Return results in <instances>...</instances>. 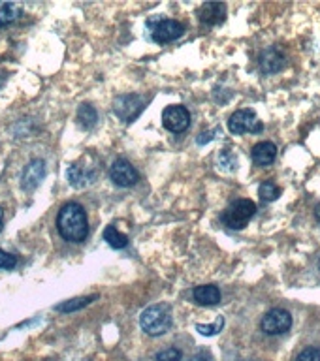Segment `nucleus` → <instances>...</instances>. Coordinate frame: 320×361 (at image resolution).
<instances>
[{
    "label": "nucleus",
    "instance_id": "1a4fd4ad",
    "mask_svg": "<svg viewBox=\"0 0 320 361\" xmlns=\"http://www.w3.org/2000/svg\"><path fill=\"white\" fill-rule=\"evenodd\" d=\"M198 17L208 27L220 25L226 19V4H223V2H206V4L200 6Z\"/></svg>",
    "mask_w": 320,
    "mask_h": 361
},
{
    "label": "nucleus",
    "instance_id": "7ed1b4c3",
    "mask_svg": "<svg viewBox=\"0 0 320 361\" xmlns=\"http://www.w3.org/2000/svg\"><path fill=\"white\" fill-rule=\"evenodd\" d=\"M254 213H256V203L251 200H237L226 207L223 213V222L230 230H243L249 224V220L253 219Z\"/></svg>",
    "mask_w": 320,
    "mask_h": 361
},
{
    "label": "nucleus",
    "instance_id": "f3484780",
    "mask_svg": "<svg viewBox=\"0 0 320 361\" xmlns=\"http://www.w3.org/2000/svg\"><path fill=\"white\" fill-rule=\"evenodd\" d=\"M104 241H107L112 248H124L129 245V237L121 233L115 226H107L104 230Z\"/></svg>",
    "mask_w": 320,
    "mask_h": 361
},
{
    "label": "nucleus",
    "instance_id": "412c9836",
    "mask_svg": "<svg viewBox=\"0 0 320 361\" xmlns=\"http://www.w3.org/2000/svg\"><path fill=\"white\" fill-rule=\"evenodd\" d=\"M223 327H225V318L220 316V318H217V322H215V324H196V331H200L202 335H208V337H211V335H217V333H219Z\"/></svg>",
    "mask_w": 320,
    "mask_h": 361
},
{
    "label": "nucleus",
    "instance_id": "a211bd4d",
    "mask_svg": "<svg viewBox=\"0 0 320 361\" xmlns=\"http://www.w3.org/2000/svg\"><path fill=\"white\" fill-rule=\"evenodd\" d=\"M19 17V6L11 2H0V28L8 27Z\"/></svg>",
    "mask_w": 320,
    "mask_h": 361
},
{
    "label": "nucleus",
    "instance_id": "9d476101",
    "mask_svg": "<svg viewBox=\"0 0 320 361\" xmlns=\"http://www.w3.org/2000/svg\"><path fill=\"white\" fill-rule=\"evenodd\" d=\"M45 177V162L44 160H32V162L28 164L25 171H23L21 177V186L25 190H34L36 186L42 183V179Z\"/></svg>",
    "mask_w": 320,
    "mask_h": 361
},
{
    "label": "nucleus",
    "instance_id": "ddd939ff",
    "mask_svg": "<svg viewBox=\"0 0 320 361\" xmlns=\"http://www.w3.org/2000/svg\"><path fill=\"white\" fill-rule=\"evenodd\" d=\"M192 298L198 305L213 307V305L220 303V290L215 284H202V286L194 288Z\"/></svg>",
    "mask_w": 320,
    "mask_h": 361
},
{
    "label": "nucleus",
    "instance_id": "dca6fc26",
    "mask_svg": "<svg viewBox=\"0 0 320 361\" xmlns=\"http://www.w3.org/2000/svg\"><path fill=\"white\" fill-rule=\"evenodd\" d=\"M78 121L85 130H90L98 121V113L90 104H81L78 109Z\"/></svg>",
    "mask_w": 320,
    "mask_h": 361
},
{
    "label": "nucleus",
    "instance_id": "393cba45",
    "mask_svg": "<svg viewBox=\"0 0 320 361\" xmlns=\"http://www.w3.org/2000/svg\"><path fill=\"white\" fill-rule=\"evenodd\" d=\"M17 265V258L13 254H8L4 252L2 248H0V269H6V271H11L13 267Z\"/></svg>",
    "mask_w": 320,
    "mask_h": 361
},
{
    "label": "nucleus",
    "instance_id": "6ab92c4d",
    "mask_svg": "<svg viewBox=\"0 0 320 361\" xmlns=\"http://www.w3.org/2000/svg\"><path fill=\"white\" fill-rule=\"evenodd\" d=\"M96 295H90V298H78V299H72V301H66V303H61L57 305L55 310L57 312H72V310H78V309H83L90 301H95Z\"/></svg>",
    "mask_w": 320,
    "mask_h": 361
},
{
    "label": "nucleus",
    "instance_id": "b1692460",
    "mask_svg": "<svg viewBox=\"0 0 320 361\" xmlns=\"http://www.w3.org/2000/svg\"><path fill=\"white\" fill-rule=\"evenodd\" d=\"M296 361H320V348L309 346V348L302 350V352L296 355Z\"/></svg>",
    "mask_w": 320,
    "mask_h": 361
},
{
    "label": "nucleus",
    "instance_id": "f03ea898",
    "mask_svg": "<svg viewBox=\"0 0 320 361\" xmlns=\"http://www.w3.org/2000/svg\"><path fill=\"white\" fill-rule=\"evenodd\" d=\"M172 324H174V318H172V309L168 305H151L140 316L141 329L151 337H160L164 333H168L172 329Z\"/></svg>",
    "mask_w": 320,
    "mask_h": 361
},
{
    "label": "nucleus",
    "instance_id": "39448f33",
    "mask_svg": "<svg viewBox=\"0 0 320 361\" xmlns=\"http://www.w3.org/2000/svg\"><path fill=\"white\" fill-rule=\"evenodd\" d=\"M260 327L266 335H283L292 327V316L285 309H271L262 316Z\"/></svg>",
    "mask_w": 320,
    "mask_h": 361
},
{
    "label": "nucleus",
    "instance_id": "f257e3e1",
    "mask_svg": "<svg viewBox=\"0 0 320 361\" xmlns=\"http://www.w3.org/2000/svg\"><path fill=\"white\" fill-rule=\"evenodd\" d=\"M57 230L64 241L83 243L89 235V220L85 209L76 202L64 203L57 216Z\"/></svg>",
    "mask_w": 320,
    "mask_h": 361
},
{
    "label": "nucleus",
    "instance_id": "bb28decb",
    "mask_svg": "<svg viewBox=\"0 0 320 361\" xmlns=\"http://www.w3.org/2000/svg\"><path fill=\"white\" fill-rule=\"evenodd\" d=\"M315 219H316V222L320 224V203L315 207Z\"/></svg>",
    "mask_w": 320,
    "mask_h": 361
},
{
    "label": "nucleus",
    "instance_id": "423d86ee",
    "mask_svg": "<svg viewBox=\"0 0 320 361\" xmlns=\"http://www.w3.org/2000/svg\"><path fill=\"white\" fill-rule=\"evenodd\" d=\"M228 130L236 135L249 134V132H260L262 123L256 117V113L251 111V109H237L228 118Z\"/></svg>",
    "mask_w": 320,
    "mask_h": 361
},
{
    "label": "nucleus",
    "instance_id": "cd10ccee",
    "mask_svg": "<svg viewBox=\"0 0 320 361\" xmlns=\"http://www.w3.org/2000/svg\"><path fill=\"white\" fill-rule=\"evenodd\" d=\"M2 226H4V213H2V209H0V231H2Z\"/></svg>",
    "mask_w": 320,
    "mask_h": 361
},
{
    "label": "nucleus",
    "instance_id": "2eb2a0df",
    "mask_svg": "<svg viewBox=\"0 0 320 361\" xmlns=\"http://www.w3.org/2000/svg\"><path fill=\"white\" fill-rule=\"evenodd\" d=\"M143 107V102H141L140 96H119L115 104H113V111L117 113L119 117L126 121V111L132 109V107Z\"/></svg>",
    "mask_w": 320,
    "mask_h": 361
},
{
    "label": "nucleus",
    "instance_id": "0eeeda50",
    "mask_svg": "<svg viewBox=\"0 0 320 361\" xmlns=\"http://www.w3.org/2000/svg\"><path fill=\"white\" fill-rule=\"evenodd\" d=\"M109 179L113 180V185L121 186V188H129V186H134L140 180V173L129 160L117 158L109 168Z\"/></svg>",
    "mask_w": 320,
    "mask_h": 361
},
{
    "label": "nucleus",
    "instance_id": "6e6552de",
    "mask_svg": "<svg viewBox=\"0 0 320 361\" xmlns=\"http://www.w3.org/2000/svg\"><path fill=\"white\" fill-rule=\"evenodd\" d=\"M162 124L172 134H181L191 126V113L185 106H168L162 111Z\"/></svg>",
    "mask_w": 320,
    "mask_h": 361
},
{
    "label": "nucleus",
    "instance_id": "5701e85b",
    "mask_svg": "<svg viewBox=\"0 0 320 361\" xmlns=\"http://www.w3.org/2000/svg\"><path fill=\"white\" fill-rule=\"evenodd\" d=\"M181 357H183L181 350L174 348V346L160 350L157 354V361H181Z\"/></svg>",
    "mask_w": 320,
    "mask_h": 361
},
{
    "label": "nucleus",
    "instance_id": "a878e982",
    "mask_svg": "<svg viewBox=\"0 0 320 361\" xmlns=\"http://www.w3.org/2000/svg\"><path fill=\"white\" fill-rule=\"evenodd\" d=\"M189 361H213V357H211V354H208V352H198V354L192 355Z\"/></svg>",
    "mask_w": 320,
    "mask_h": 361
},
{
    "label": "nucleus",
    "instance_id": "c85d7f7f",
    "mask_svg": "<svg viewBox=\"0 0 320 361\" xmlns=\"http://www.w3.org/2000/svg\"><path fill=\"white\" fill-rule=\"evenodd\" d=\"M319 265H320V262H319Z\"/></svg>",
    "mask_w": 320,
    "mask_h": 361
},
{
    "label": "nucleus",
    "instance_id": "f8f14e48",
    "mask_svg": "<svg viewBox=\"0 0 320 361\" xmlns=\"http://www.w3.org/2000/svg\"><path fill=\"white\" fill-rule=\"evenodd\" d=\"M68 183L76 188H83V186L90 185V183H95L96 179V171L95 169L83 168V166H79V164H72L70 168H68Z\"/></svg>",
    "mask_w": 320,
    "mask_h": 361
},
{
    "label": "nucleus",
    "instance_id": "9b49d317",
    "mask_svg": "<svg viewBox=\"0 0 320 361\" xmlns=\"http://www.w3.org/2000/svg\"><path fill=\"white\" fill-rule=\"evenodd\" d=\"M251 157H253V162L256 166H262V168L270 166V164H273V160L277 157L275 143H271V141H260V143H256L253 147Z\"/></svg>",
    "mask_w": 320,
    "mask_h": 361
},
{
    "label": "nucleus",
    "instance_id": "4be33fe9",
    "mask_svg": "<svg viewBox=\"0 0 320 361\" xmlns=\"http://www.w3.org/2000/svg\"><path fill=\"white\" fill-rule=\"evenodd\" d=\"M219 162L220 166H225V168L230 169V171L237 169V157L230 151V149H223V151H220Z\"/></svg>",
    "mask_w": 320,
    "mask_h": 361
},
{
    "label": "nucleus",
    "instance_id": "4468645a",
    "mask_svg": "<svg viewBox=\"0 0 320 361\" xmlns=\"http://www.w3.org/2000/svg\"><path fill=\"white\" fill-rule=\"evenodd\" d=\"M283 66H285V56L277 49H266L260 55V70L264 73L281 72Z\"/></svg>",
    "mask_w": 320,
    "mask_h": 361
},
{
    "label": "nucleus",
    "instance_id": "20e7f679",
    "mask_svg": "<svg viewBox=\"0 0 320 361\" xmlns=\"http://www.w3.org/2000/svg\"><path fill=\"white\" fill-rule=\"evenodd\" d=\"M149 25H151V38L157 44H170L185 34V25L175 19H157V21H149Z\"/></svg>",
    "mask_w": 320,
    "mask_h": 361
},
{
    "label": "nucleus",
    "instance_id": "aec40b11",
    "mask_svg": "<svg viewBox=\"0 0 320 361\" xmlns=\"http://www.w3.org/2000/svg\"><path fill=\"white\" fill-rule=\"evenodd\" d=\"M259 196L260 200H264V202H275L277 197L281 196V190H279V186L273 185V183H262L259 186Z\"/></svg>",
    "mask_w": 320,
    "mask_h": 361
}]
</instances>
